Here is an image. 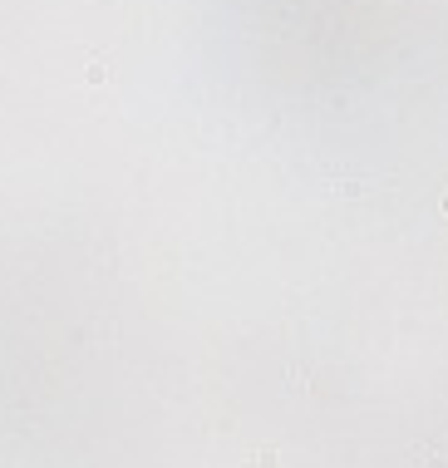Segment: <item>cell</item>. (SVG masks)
I'll return each mask as SVG.
<instances>
[{
  "mask_svg": "<svg viewBox=\"0 0 448 468\" xmlns=\"http://www.w3.org/2000/svg\"><path fill=\"white\" fill-rule=\"evenodd\" d=\"M443 217H448V192H443Z\"/></svg>",
  "mask_w": 448,
  "mask_h": 468,
  "instance_id": "6da1fadb",
  "label": "cell"
}]
</instances>
